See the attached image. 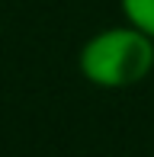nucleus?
Returning a JSON list of instances; mask_svg holds the SVG:
<instances>
[{
    "label": "nucleus",
    "mask_w": 154,
    "mask_h": 157,
    "mask_svg": "<svg viewBox=\"0 0 154 157\" xmlns=\"http://www.w3.org/2000/svg\"><path fill=\"white\" fill-rule=\"evenodd\" d=\"M83 80L100 90H125L154 71V39L132 23L93 32L77 55Z\"/></svg>",
    "instance_id": "obj_1"
},
{
    "label": "nucleus",
    "mask_w": 154,
    "mask_h": 157,
    "mask_svg": "<svg viewBox=\"0 0 154 157\" xmlns=\"http://www.w3.org/2000/svg\"><path fill=\"white\" fill-rule=\"evenodd\" d=\"M119 6H122L125 23H132L135 29L154 39V0H119Z\"/></svg>",
    "instance_id": "obj_2"
}]
</instances>
